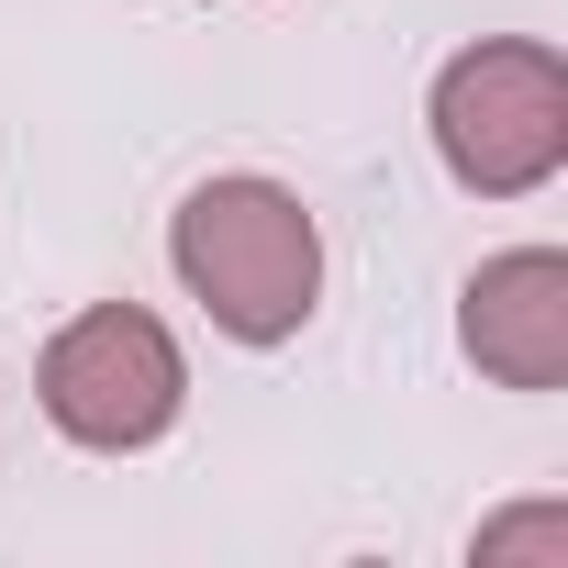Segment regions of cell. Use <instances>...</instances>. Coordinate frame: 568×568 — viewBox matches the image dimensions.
I'll use <instances>...</instances> for the list:
<instances>
[{"label":"cell","instance_id":"5b68a950","mask_svg":"<svg viewBox=\"0 0 568 568\" xmlns=\"http://www.w3.org/2000/svg\"><path fill=\"white\" fill-rule=\"evenodd\" d=\"M479 568H568V501H513L468 535Z\"/></svg>","mask_w":568,"mask_h":568},{"label":"cell","instance_id":"7a4b0ae2","mask_svg":"<svg viewBox=\"0 0 568 568\" xmlns=\"http://www.w3.org/2000/svg\"><path fill=\"white\" fill-rule=\"evenodd\" d=\"M435 156L479 201H535L568 168V57L535 34H479L435 68Z\"/></svg>","mask_w":568,"mask_h":568},{"label":"cell","instance_id":"6da1fadb","mask_svg":"<svg viewBox=\"0 0 568 568\" xmlns=\"http://www.w3.org/2000/svg\"><path fill=\"white\" fill-rule=\"evenodd\" d=\"M168 267L234 346H291L324 302V223L278 179H201L168 212Z\"/></svg>","mask_w":568,"mask_h":568},{"label":"cell","instance_id":"3957f363","mask_svg":"<svg viewBox=\"0 0 568 568\" xmlns=\"http://www.w3.org/2000/svg\"><path fill=\"white\" fill-rule=\"evenodd\" d=\"M34 402L68 446L90 457H145L179 413H190V357L145 302H90L79 324L45 335L34 357Z\"/></svg>","mask_w":568,"mask_h":568},{"label":"cell","instance_id":"277c9868","mask_svg":"<svg viewBox=\"0 0 568 568\" xmlns=\"http://www.w3.org/2000/svg\"><path fill=\"white\" fill-rule=\"evenodd\" d=\"M457 346L501 390H557L568 379V256L557 245H501L457 291Z\"/></svg>","mask_w":568,"mask_h":568}]
</instances>
